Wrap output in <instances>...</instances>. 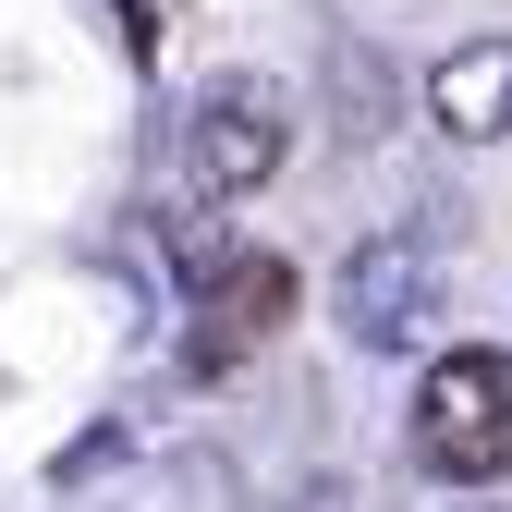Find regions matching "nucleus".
Wrapping results in <instances>:
<instances>
[{
	"instance_id": "nucleus-1",
	"label": "nucleus",
	"mask_w": 512,
	"mask_h": 512,
	"mask_svg": "<svg viewBox=\"0 0 512 512\" xmlns=\"http://www.w3.org/2000/svg\"><path fill=\"white\" fill-rule=\"evenodd\" d=\"M415 452L452 476V488L512 476V354L464 342V354L427 366V391H415Z\"/></svg>"
},
{
	"instance_id": "nucleus-2",
	"label": "nucleus",
	"mask_w": 512,
	"mask_h": 512,
	"mask_svg": "<svg viewBox=\"0 0 512 512\" xmlns=\"http://www.w3.org/2000/svg\"><path fill=\"white\" fill-rule=\"evenodd\" d=\"M439 281H452V244H439L427 220L366 232V244L342 256V342H354V354H391V342H415V317L439 305Z\"/></svg>"
},
{
	"instance_id": "nucleus-3",
	"label": "nucleus",
	"mask_w": 512,
	"mask_h": 512,
	"mask_svg": "<svg viewBox=\"0 0 512 512\" xmlns=\"http://www.w3.org/2000/svg\"><path fill=\"white\" fill-rule=\"evenodd\" d=\"M281 147H293V122H281V98L256 74H220L196 98V122H183V159H196L208 196H256V183L281 171Z\"/></svg>"
},
{
	"instance_id": "nucleus-4",
	"label": "nucleus",
	"mask_w": 512,
	"mask_h": 512,
	"mask_svg": "<svg viewBox=\"0 0 512 512\" xmlns=\"http://www.w3.org/2000/svg\"><path fill=\"white\" fill-rule=\"evenodd\" d=\"M427 122L452 147H500L512 135V37H464L427 61Z\"/></svg>"
},
{
	"instance_id": "nucleus-5",
	"label": "nucleus",
	"mask_w": 512,
	"mask_h": 512,
	"mask_svg": "<svg viewBox=\"0 0 512 512\" xmlns=\"http://www.w3.org/2000/svg\"><path fill=\"white\" fill-rule=\"evenodd\" d=\"M281 317H293V269H281V256H232V269L208 281L196 342H183V354H196V366H244L256 342L281 330Z\"/></svg>"
},
{
	"instance_id": "nucleus-6",
	"label": "nucleus",
	"mask_w": 512,
	"mask_h": 512,
	"mask_svg": "<svg viewBox=\"0 0 512 512\" xmlns=\"http://www.w3.org/2000/svg\"><path fill=\"white\" fill-rule=\"evenodd\" d=\"M330 122H342L354 147L391 122V61H378V49H330Z\"/></svg>"
},
{
	"instance_id": "nucleus-7",
	"label": "nucleus",
	"mask_w": 512,
	"mask_h": 512,
	"mask_svg": "<svg viewBox=\"0 0 512 512\" xmlns=\"http://www.w3.org/2000/svg\"><path fill=\"white\" fill-rule=\"evenodd\" d=\"M122 37H135V49H159V37H171V0H122Z\"/></svg>"
}]
</instances>
